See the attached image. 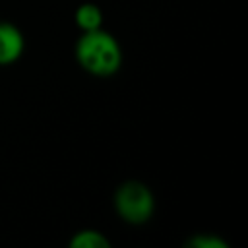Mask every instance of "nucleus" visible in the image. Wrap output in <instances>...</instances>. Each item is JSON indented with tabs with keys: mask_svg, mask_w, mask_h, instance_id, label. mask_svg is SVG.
Returning <instances> with one entry per match:
<instances>
[{
	"mask_svg": "<svg viewBox=\"0 0 248 248\" xmlns=\"http://www.w3.org/2000/svg\"><path fill=\"white\" fill-rule=\"evenodd\" d=\"M78 66L93 78H110L120 72L124 52L118 39L105 27L79 33L74 45Z\"/></svg>",
	"mask_w": 248,
	"mask_h": 248,
	"instance_id": "1",
	"label": "nucleus"
},
{
	"mask_svg": "<svg viewBox=\"0 0 248 248\" xmlns=\"http://www.w3.org/2000/svg\"><path fill=\"white\" fill-rule=\"evenodd\" d=\"M112 207L120 221L138 227L151 221L157 202L153 190L145 182L130 178L116 186L112 196Z\"/></svg>",
	"mask_w": 248,
	"mask_h": 248,
	"instance_id": "2",
	"label": "nucleus"
},
{
	"mask_svg": "<svg viewBox=\"0 0 248 248\" xmlns=\"http://www.w3.org/2000/svg\"><path fill=\"white\" fill-rule=\"evenodd\" d=\"M25 50V37L12 21H0V66L16 64Z\"/></svg>",
	"mask_w": 248,
	"mask_h": 248,
	"instance_id": "3",
	"label": "nucleus"
},
{
	"mask_svg": "<svg viewBox=\"0 0 248 248\" xmlns=\"http://www.w3.org/2000/svg\"><path fill=\"white\" fill-rule=\"evenodd\" d=\"M74 23L79 29V33L101 29L103 27V10L95 2H83L74 12Z\"/></svg>",
	"mask_w": 248,
	"mask_h": 248,
	"instance_id": "4",
	"label": "nucleus"
},
{
	"mask_svg": "<svg viewBox=\"0 0 248 248\" xmlns=\"http://www.w3.org/2000/svg\"><path fill=\"white\" fill-rule=\"evenodd\" d=\"M68 246L70 248H110L112 242L105 232L97 229H79L70 236Z\"/></svg>",
	"mask_w": 248,
	"mask_h": 248,
	"instance_id": "5",
	"label": "nucleus"
},
{
	"mask_svg": "<svg viewBox=\"0 0 248 248\" xmlns=\"http://www.w3.org/2000/svg\"><path fill=\"white\" fill-rule=\"evenodd\" d=\"M184 246L188 248H229V242L213 232H194L184 240Z\"/></svg>",
	"mask_w": 248,
	"mask_h": 248,
	"instance_id": "6",
	"label": "nucleus"
}]
</instances>
